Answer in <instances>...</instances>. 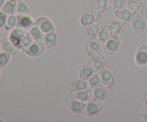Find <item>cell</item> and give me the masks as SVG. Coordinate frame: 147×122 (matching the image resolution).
<instances>
[{"label": "cell", "mask_w": 147, "mask_h": 122, "mask_svg": "<svg viewBox=\"0 0 147 122\" xmlns=\"http://www.w3.org/2000/svg\"><path fill=\"white\" fill-rule=\"evenodd\" d=\"M125 0H110V6L114 9H120L126 6Z\"/></svg>", "instance_id": "1f68e13d"}, {"label": "cell", "mask_w": 147, "mask_h": 122, "mask_svg": "<svg viewBox=\"0 0 147 122\" xmlns=\"http://www.w3.org/2000/svg\"><path fill=\"white\" fill-rule=\"evenodd\" d=\"M106 93H107V91H106V87L103 85L99 84L93 88V98L96 100L103 101L106 98Z\"/></svg>", "instance_id": "44dd1931"}, {"label": "cell", "mask_w": 147, "mask_h": 122, "mask_svg": "<svg viewBox=\"0 0 147 122\" xmlns=\"http://www.w3.org/2000/svg\"><path fill=\"white\" fill-rule=\"evenodd\" d=\"M16 2L17 1H7L1 7V11L7 16L14 14L16 11Z\"/></svg>", "instance_id": "484cf974"}, {"label": "cell", "mask_w": 147, "mask_h": 122, "mask_svg": "<svg viewBox=\"0 0 147 122\" xmlns=\"http://www.w3.org/2000/svg\"><path fill=\"white\" fill-rule=\"evenodd\" d=\"M45 45L42 41H33L25 53L31 57H38L44 53Z\"/></svg>", "instance_id": "3957f363"}, {"label": "cell", "mask_w": 147, "mask_h": 122, "mask_svg": "<svg viewBox=\"0 0 147 122\" xmlns=\"http://www.w3.org/2000/svg\"><path fill=\"white\" fill-rule=\"evenodd\" d=\"M0 51H1V45H0Z\"/></svg>", "instance_id": "ab89813d"}, {"label": "cell", "mask_w": 147, "mask_h": 122, "mask_svg": "<svg viewBox=\"0 0 147 122\" xmlns=\"http://www.w3.org/2000/svg\"><path fill=\"white\" fill-rule=\"evenodd\" d=\"M73 94L74 98L85 102V103H88L93 98V90L90 88H86L84 90H79V91L73 92Z\"/></svg>", "instance_id": "8fae6325"}, {"label": "cell", "mask_w": 147, "mask_h": 122, "mask_svg": "<svg viewBox=\"0 0 147 122\" xmlns=\"http://www.w3.org/2000/svg\"><path fill=\"white\" fill-rule=\"evenodd\" d=\"M136 63L139 65H144L147 63V45L142 46L137 50L135 56Z\"/></svg>", "instance_id": "2e32d148"}, {"label": "cell", "mask_w": 147, "mask_h": 122, "mask_svg": "<svg viewBox=\"0 0 147 122\" xmlns=\"http://www.w3.org/2000/svg\"><path fill=\"white\" fill-rule=\"evenodd\" d=\"M104 108V104L100 100L93 99L86 103L83 113L86 116H93L100 113Z\"/></svg>", "instance_id": "6da1fadb"}, {"label": "cell", "mask_w": 147, "mask_h": 122, "mask_svg": "<svg viewBox=\"0 0 147 122\" xmlns=\"http://www.w3.org/2000/svg\"><path fill=\"white\" fill-rule=\"evenodd\" d=\"M142 117L144 118V119L146 121H147V113H144V114L142 115Z\"/></svg>", "instance_id": "8d00e7d4"}, {"label": "cell", "mask_w": 147, "mask_h": 122, "mask_svg": "<svg viewBox=\"0 0 147 122\" xmlns=\"http://www.w3.org/2000/svg\"><path fill=\"white\" fill-rule=\"evenodd\" d=\"M18 24V18H17V14H11V15L7 16V21H6L4 27L7 30H11L17 27Z\"/></svg>", "instance_id": "4316f807"}, {"label": "cell", "mask_w": 147, "mask_h": 122, "mask_svg": "<svg viewBox=\"0 0 147 122\" xmlns=\"http://www.w3.org/2000/svg\"><path fill=\"white\" fill-rule=\"evenodd\" d=\"M95 72L96 70L93 67L91 60H89L88 63L84 65L80 70V78L83 80H88L93 75Z\"/></svg>", "instance_id": "4fadbf2b"}, {"label": "cell", "mask_w": 147, "mask_h": 122, "mask_svg": "<svg viewBox=\"0 0 147 122\" xmlns=\"http://www.w3.org/2000/svg\"><path fill=\"white\" fill-rule=\"evenodd\" d=\"M88 83L86 82V80H83L81 78H77L71 82L70 86H69V90L73 93V92L79 91V90L88 88Z\"/></svg>", "instance_id": "9a60e30c"}, {"label": "cell", "mask_w": 147, "mask_h": 122, "mask_svg": "<svg viewBox=\"0 0 147 122\" xmlns=\"http://www.w3.org/2000/svg\"><path fill=\"white\" fill-rule=\"evenodd\" d=\"M5 1H17V0H5Z\"/></svg>", "instance_id": "74e56055"}, {"label": "cell", "mask_w": 147, "mask_h": 122, "mask_svg": "<svg viewBox=\"0 0 147 122\" xmlns=\"http://www.w3.org/2000/svg\"><path fill=\"white\" fill-rule=\"evenodd\" d=\"M4 1H5V0H0V9H1V7H2V6L4 5Z\"/></svg>", "instance_id": "d590c367"}, {"label": "cell", "mask_w": 147, "mask_h": 122, "mask_svg": "<svg viewBox=\"0 0 147 122\" xmlns=\"http://www.w3.org/2000/svg\"><path fill=\"white\" fill-rule=\"evenodd\" d=\"M131 27L135 33H142L145 28V21L143 17L139 14L135 15L131 20Z\"/></svg>", "instance_id": "9c48e42d"}, {"label": "cell", "mask_w": 147, "mask_h": 122, "mask_svg": "<svg viewBox=\"0 0 147 122\" xmlns=\"http://www.w3.org/2000/svg\"><path fill=\"white\" fill-rule=\"evenodd\" d=\"M115 15L122 22H129L131 20L133 17V13L128 8L123 7L120 9H116L115 11Z\"/></svg>", "instance_id": "ffe728a7"}, {"label": "cell", "mask_w": 147, "mask_h": 122, "mask_svg": "<svg viewBox=\"0 0 147 122\" xmlns=\"http://www.w3.org/2000/svg\"><path fill=\"white\" fill-rule=\"evenodd\" d=\"M87 103L80 101L78 99L74 98L71 100V101L69 103V109L70 111L74 113H83L85 107Z\"/></svg>", "instance_id": "e0dca14e"}, {"label": "cell", "mask_w": 147, "mask_h": 122, "mask_svg": "<svg viewBox=\"0 0 147 122\" xmlns=\"http://www.w3.org/2000/svg\"><path fill=\"white\" fill-rule=\"evenodd\" d=\"M33 39L32 38V37L30 36V34L28 32L24 34V37L22 38L21 42H20V50H22L23 51L25 52L27 50L29 47L30 46V44L33 42Z\"/></svg>", "instance_id": "83f0119b"}, {"label": "cell", "mask_w": 147, "mask_h": 122, "mask_svg": "<svg viewBox=\"0 0 147 122\" xmlns=\"http://www.w3.org/2000/svg\"><path fill=\"white\" fill-rule=\"evenodd\" d=\"M109 37H110V34H109V25H106L103 27V28L100 29V30L99 31L98 34L97 35V38L98 39L100 43L104 44Z\"/></svg>", "instance_id": "f546056e"}, {"label": "cell", "mask_w": 147, "mask_h": 122, "mask_svg": "<svg viewBox=\"0 0 147 122\" xmlns=\"http://www.w3.org/2000/svg\"><path fill=\"white\" fill-rule=\"evenodd\" d=\"M100 42L98 38H94L88 42L86 46V50L88 56L90 59H92L94 57L95 55L98 53L100 49Z\"/></svg>", "instance_id": "52a82bcc"}, {"label": "cell", "mask_w": 147, "mask_h": 122, "mask_svg": "<svg viewBox=\"0 0 147 122\" xmlns=\"http://www.w3.org/2000/svg\"><path fill=\"white\" fill-rule=\"evenodd\" d=\"M28 33L30 34L34 41H42L44 38L45 34L35 24H33L29 29Z\"/></svg>", "instance_id": "603a6c76"}, {"label": "cell", "mask_w": 147, "mask_h": 122, "mask_svg": "<svg viewBox=\"0 0 147 122\" xmlns=\"http://www.w3.org/2000/svg\"><path fill=\"white\" fill-rule=\"evenodd\" d=\"M57 42V35L55 32H51L45 34L43 42L47 47H52Z\"/></svg>", "instance_id": "d4e9b609"}, {"label": "cell", "mask_w": 147, "mask_h": 122, "mask_svg": "<svg viewBox=\"0 0 147 122\" xmlns=\"http://www.w3.org/2000/svg\"><path fill=\"white\" fill-rule=\"evenodd\" d=\"M17 18H18L17 27H22L25 30H29L34 24L30 16H17Z\"/></svg>", "instance_id": "7402d4cb"}, {"label": "cell", "mask_w": 147, "mask_h": 122, "mask_svg": "<svg viewBox=\"0 0 147 122\" xmlns=\"http://www.w3.org/2000/svg\"><path fill=\"white\" fill-rule=\"evenodd\" d=\"M109 5H110V0H96L93 8L95 11L100 13V11H103Z\"/></svg>", "instance_id": "f1b7e54d"}, {"label": "cell", "mask_w": 147, "mask_h": 122, "mask_svg": "<svg viewBox=\"0 0 147 122\" xmlns=\"http://www.w3.org/2000/svg\"><path fill=\"white\" fill-rule=\"evenodd\" d=\"M10 55L6 52H0V67H3L8 64Z\"/></svg>", "instance_id": "d6a6232c"}, {"label": "cell", "mask_w": 147, "mask_h": 122, "mask_svg": "<svg viewBox=\"0 0 147 122\" xmlns=\"http://www.w3.org/2000/svg\"><path fill=\"white\" fill-rule=\"evenodd\" d=\"M126 7L133 14H140L146 11V8L139 0H127Z\"/></svg>", "instance_id": "30bf717a"}, {"label": "cell", "mask_w": 147, "mask_h": 122, "mask_svg": "<svg viewBox=\"0 0 147 122\" xmlns=\"http://www.w3.org/2000/svg\"><path fill=\"white\" fill-rule=\"evenodd\" d=\"M120 45V40L117 35L110 36L107 41L104 43L103 46V50L106 55L113 54L117 51Z\"/></svg>", "instance_id": "7a4b0ae2"}, {"label": "cell", "mask_w": 147, "mask_h": 122, "mask_svg": "<svg viewBox=\"0 0 147 122\" xmlns=\"http://www.w3.org/2000/svg\"><path fill=\"white\" fill-rule=\"evenodd\" d=\"M100 17V14L96 11H87L82 15L80 22L81 24L85 27L90 25L94 22H97Z\"/></svg>", "instance_id": "ba28073f"}, {"label": "cell", "mask_w": 147, "mask_h": 122, "mask_svg": "<svg viewBox=\"0 0 147 122\" xmlns=\"http://www.w3.org/2000/svg\"><path fill=\"white\" fill-rule=\"evenodd\" d=\"M144 106L147 109V93H145L144 97Z\"/></svg>", "instance_id": "e575fe53"}, {"label": "cell", "mask_w": 147, "mask_h": 122, "mask_svg": "<svg viewBox=\"0 0 147 122\" xmlns=\"http://www.w3.org/2000/svg\"><path fill=\"white\" fill-rule=\"evenodd\" d=\"M88 84L90 87L94 88L100 84V72H95L93 75L88 79Z\"/></svg>", "instance_id": "4dcf8cb0"}, {"label": "cell", "mask_w": 147, "mask_h": 122, "mask_svg": "<svg viewBox=\"0 0 147 122\" xmlns=\"http://www.w3.org/2000/svg\"><path fill=\"white\" fill-rule=\"evenodd\" d=\"M1 47L3 51L9 53L10 55H14L18 53L20 49L17 48L9 38H4L1 41Z\"/></svg>", "instance_id": "5bb4252c"}, {"label": "cell", "mask_w": 147, "mask_h": 122, "mask_svg": "<svg viewBox=\"0 0 147 122\" xmlns=\"http://www.w3.org/2000/svg\"><path fill=\"white\" fill-rule=\"evenodd\" d=\"M96 72H100L103 70L105 65V58L100 53H97L94 57L90 59Z\"/></svg>", "instance_id": "d6986e66"}, {"label": "cell", "mask_w": 147, "mask_h": 122, "mask_svg": "<svg viewBox=\"0 0 147 122\" xmlns=\"http://www.w3.org/2000/svg\"><path fill=\"white\" fill-rule=\"evenodd\" d=\"M7 15L2 11H0V27H4L6 21H7Z\"/></svg>", "instance_id": "836d02e7"}, {"label": "cell", "mask_w": 147, "mask_h": 122, "mask_svg": "<svg viewBox=\"0 0 147 122\" xmlns=\"http://www.w3.org/2000/svg\"><path fill=\"white\" fill-rule=\"evenodd\" d=\"M15 13L17 16H30V9L25 3L17 1L16 2Z\"/></svg>", "instance_id": "cb8c5ba5"}, {"label": "cell", "mask_w": 147, "mask_h": 122, "mask_svg": "<svg viewBox=\"0 0 147 122\" xmlns=\"http://www.w3.org/2000/svg\"><path fill=\"white\" fill-rule=\"evenodd\" d=\"M101 29V24L99 22H96L93 24L88 26L85 31V38L86 40H93V39L97 37L99 31Z\"/></svg>", "instance_id": "8992f818"}, {"label": "cell", "mask_w": 147, "mask_h": 122, "mask_svg": "<svg viewBox=\"0 0 147 122\" xmlns=\"http://www.w3.org/2000/svg\"><path fill=\"white\" fill-rule=\"evenodd\" d=\"M100 83L106 88L112 87L114 81L113 74L108 70H103L100 72Z\"/></svg>", "instance_id": "7c38bea8"}, {"label": "cell", "mask_w": 147, "mask_h": 122, "mask_svg": "<svg viewBox=\"0 0 147 122\" xmlns=\"http://www.w3.org/2000/svg\"><path fill=\"white\" fill-rule=\"evenodd\" d=\"M34 24L41 30L44 34H47L48 32H54L55 27L54 24L47 17H40L37 18L34 22Z\"/></svg>", "instance_id": "5b68a950"}, {"label": "cell", "mask_w": 147, "mask_h": 122, "mask_svg": "<svg viewBox=\"0 0 147 122\" xmlns=\"http://www.w3.org/2000/svg\"><path fill=\"white\" fill-rule=\"evenodd\" d=\"M123 27V22L119 19H114L109 24V32L110 36L117 35Z\"/></svg>", "instance_id": "ac0fdd59"}, {"label": "cell", "mask_w": 147, "mask_h": 122, "mask_svg": "<svg viewBox=\"0 0 147 122\" xmlns=\"http://www.w3.org/2000/svg\"><path fill=\"white\" fill-rule=\"evenodd\" d=\"M0 40H1V32H0Z\"/></svg>", "instance_id": "f35d334b"}, {"label": "cell", "mask_w": 147, "mask_h": 122, "mask_svg": "<svg viewBox=\"0 0 147 122\" xmlns=\"http://www.w3.org/2000/svg\"><path fill=\"white\" fill-rule=\"evenodd\" d=\"M26 33L27 32H25V30L22 27H16L11 30V32L9 33V39L17 48L20 49V42Z\"/></svg>", "instance_id": "277c9868"}]
</instances>
